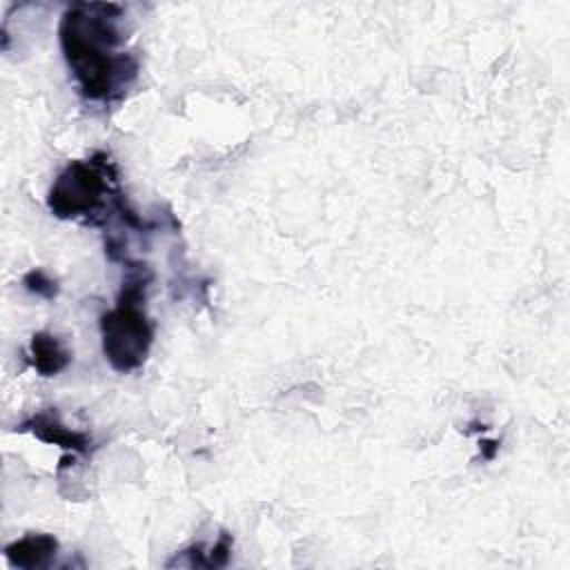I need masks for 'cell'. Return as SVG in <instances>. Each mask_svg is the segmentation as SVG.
I'll list each match as a JSON object with an SVG mask.
<instances>
[{
	"label": "cell",
	"instance_id": "cell-8",
	"mask_svg": "<svg viewBox=\"0 0 570 570\" xmlns=\"http://www.w3.org/2000/svg\"><path fill=\"white\" fill-rule=\"evenodd\" d=\"M481 450H483V452H481L483 459H494V454L499 452V441H483V443H481Z\"/></svg>",
	"mask_w": 570,
	"mask_h": 570
},
{
	"label": "cell",
	"instance_id": "cell-7",
	"mask_svg": "<svg viewBox=\"0 0 570 570\" xmlns=\"http://www.w3.org/2000/svg\"><path fill=\"white\" fill-rule=\"evenodd\" d=\"M22 285L27 292L42 296V298H56L58 296V285L51 276H47L42 269H29L22 278Z\"/></svg>",
	"mask_w": 570,
	"mask_h": 570
},
{
	"label": "cell",
	"instance_id": "cell-4",
	"mask_svg": "<svg viewBox=\"0 0 570 570\" xmlns=\"http://www.w3.org/2000/svg\"><path fill=\"white\" fill-rule=\"evenodd\" d=\"M58 552V539L47 532H31L4 546V559L11 568H47Z\"/></svg>",
	"mask_w": 570,
	"mask_h": 570
},
{
	"label": "cell",
	"instance_id": "cell-3",
	"mask_svg": "<svg viewBox=\"0 0 570 570\" xmlns=\"http://www.w3.org/2000/svg\"><path fill=\"white\" fill-rule=\"evenodd\" d=\"M151 281L147 265L134 263L122 281L118 301L100 316V341L107 363L116 372L138 370L154 343V323L145 312V292Z\"/></svg>",
	"mask_w": 570,
	"mask_h": 570
},
{
	"label": "cell",
	"instance_id": "cell-2",
	"mask_svg": "<svg viewBox=\"0 0 570 570\" xmlns=\"http://www.w3.org/2000/svg\"><path fill=\"white\" fill-rule=\"evenodd\" d=\"M47 207L60 220L100 225L109 216L107 212H116L129 227H145V223L127 207L125 196L118 189L116 163L105 151L67 163L49 187Z\"/></svg>",
	"mask_w": 570,
	"mask_h": 570
},
{
	"label": "cell",
	"instance_id": "cell-6",
	"mask_svg": "<svg viewBox=\"0 0 570 570\" xmlns=\"http://www.w3.org/2000/svg\"><path fill=\"white\" fill-rule=\"evenodd\" d=\"M27 356L31 367L40 376H56L71 363V352L67 350V345L49 332H36L31 336Z\"/></svg>",
	"mask_w": 570,
	"mask_h": 570
},
{
	"label": "cell",
	"instance_id": "cell-5",
	"mask_svg": "<svg viewBox=\"0 0 570 570\" xmlns=\"http://www.w3.org/2000/svg\"><path fill=\"white\" fill-rule=\"evenodd\" d=\"M20 430H29L33 436H38L40 441L45 443H53V445H60L65 452H73V454H82L89 450L91 445V439L82 432H76V430H69L67 425H62L58 421V416L49 410H42V412H36L33 416H29Z\"/></svg>",
	"mask_w": 570,
	"mask_h": 570
},
{
	"label": "cell",
	"instance_id": "cell-1",
	"mask_svg": "<svg viewBox=\"0 0 570 570\" xmlns=\"http://www.w3.org/2000/svg\"><path fill=\"white\" fill-rule=\"evenodd\" d=\"M120 16V4L78 2L60 18L62 58L87 102L114 105L138 78L140 62L125 49Z\"/></svg>",
	"mask_w": 570,
	"mask_h": 570
}]
</instances>
